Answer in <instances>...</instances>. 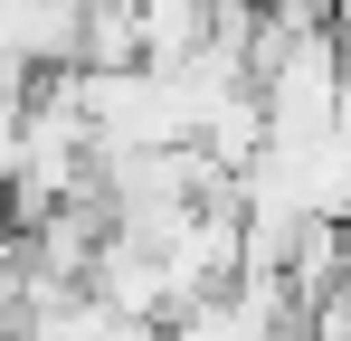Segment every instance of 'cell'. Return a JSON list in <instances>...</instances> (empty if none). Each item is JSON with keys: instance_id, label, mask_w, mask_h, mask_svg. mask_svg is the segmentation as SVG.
<instances>
[{"instance_id": "obj_1", "label": "cell", "mask_w": 351, "mask_h": 341, "mask_svg": "<svg viewBox=\"0 0 351 341\" xmlns=\"http://www.w3.org/2000/svg\"><path fill=\"white\" fill-rule=\"evenodd\" d=\"M95 0H0V57L19 76H66Z\"/></svg>"}]
</instances>
